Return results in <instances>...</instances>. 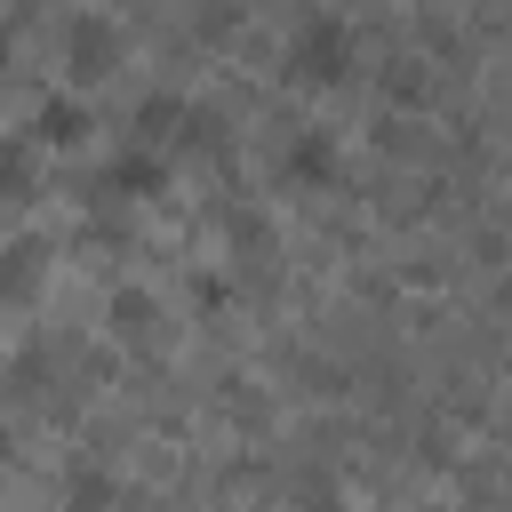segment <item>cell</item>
<instances>
[{"instance_id":"1","label":"cell","mask_w":512,"mask_h":512,"mask_svg":"<svg viewBox=\"0 0 512 512\" xmlns=\"http://www.w3.org/2000/svg\"><path fill=\"white\" fill-rule=\"evenodd\" d=\"M352 56H360V32H352L344 8H304V16H288L280 72H288L296 88H336V80L352 72Z\"/></svg>"},{"instance_id":"2","label":"cell","mask_w":512,"mask_h":512,"mask_svg":"<svg viewBox=\"0 0 512 512\" xmlns=\"http://www.w3.org/2000/svg\"><path fill=\"white\" fill-rule=\"evenodd\" d=\"M56 56H64L72 80H104V72L128 56V32H120V16H104V8H72V16L56 24Z\"/></svg>"},{"instance_id":"3","label":"cell","mask_w":512,"mask_h":512,"mask_svg":"<svg viewBox=\"0 0 512 512\" xmlns=\"http://www.w3.org/2000/svg\"><path fill=\"white\" fill-rule=\"evenodd\" d=\"M160 192H168V160H160V152H144V144L104 152V168H96V200L136 208V200H160Z\"/></svg>"},{"instance_id":"4","label":"cell","mask_w":512,"mask_h":512,"mask_svg":"<svg viewBox=\"0 0 512 512\" xmlns=\"http://www.w3.org/2000/svg\"><path fill=\"white\" fill-rule=\"evenodd\" d=\"M88 136V96L80 88H40L32 112H24V144L32 152H72Z\"/></svg>"},{"instance_id":"5","label":"cell","mask_w":512,"mask_h":512,"mask_svg":"<svg viewBox=\"0 0 512 512\" xmlns=\"http://www.w3.org/2000/svg\"><path fill=\"white\" fill-rule=\"evenodd\" d=\"M336 168H344V144L328 128H288V144H280V176L288 184H336Z\"/></svg>"},{"instance_id":"6","label":"cell","mask_w":512,"mask_h":512,"mask_svg":"<svg viewBox=\"0 0 512 512\" xmlns=\"http://www.w3.org/2000/svg\"><path fill=\"white\" fill-rule=\"evenodd\" d=\"M48 280V248L32 240V232H16L8 248H0V296H32Z\"/></svg>"},{"instance_id":"7","label":"cell","mask_w":512,"mask_h":512,"mask_svg":"<svg viewBox=\"0 0 512 512\" xmlns=\"http://www.w3.org/2000/svg\"><path fill=\"white\" fill-rule=\"evenodd\" d=\"M32 168H40V152L24 136H0V192L8 200H32Z\"/></svg>"},{"instance_id":"8","label":"cell","mask_w":512,"mask_h":512,"mask_svg":"<svg viewBox=\"0 0 512 512\" xmlns=\"http://www.w3.org/2000/svg\"><path fill=\"white\" fill-rule=\"evenodd\" d=\"M112 320L144 336V328H152V296H144V288H136V296H112Z\"/></svg>"}]
</instances>
